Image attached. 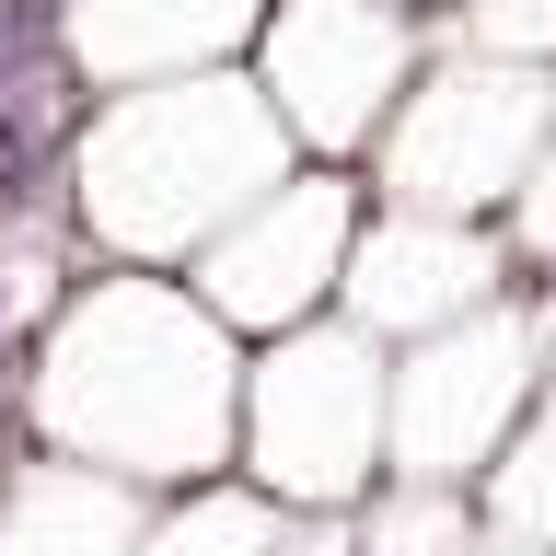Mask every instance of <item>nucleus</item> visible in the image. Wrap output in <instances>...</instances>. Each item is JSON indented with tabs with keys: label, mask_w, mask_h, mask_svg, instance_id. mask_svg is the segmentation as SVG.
I'll return each instance as SVG.
<instances>
[{
	"label": "nucleus",
	"mask_w": 556,
	"mask_h": 556,
	"mask_svg": "<svg viewBox=\"0 0 556 556\" xmlns=\"http://www.w3.org/2000/svg\"><path fill=\"white\" fill-rule=\"evenodd\" d=\"M35 417L59 429L81 464L139 486L220 476V452L243 429V382L220 348V313L163 290V278H104L59 313L47 371H35Z\"/></svg>",
	"instance_id": "obj_1"
},
{
	"label": "nucleus",
	"mask_w": 556,
	"mask_h": 556,
	"mask_svg": "<svg viewBox=\"0 0 556 556\" xmlns=\"http://www.w3.org/2000/svg\"><path fill=\"white\" fill-rule=\"evenodd\" d=\"M302 163L290 116L267 104V81H232V70H174V81H139L104 116H81L70 139V186H81V220H93L116 255H198L232 208H255L278 174Z\"/></svg>",
	"instance_id": "obj_2"
},
{
	"label": "nucleus",
	"mask_w": 556,
	"mask_h": 556,
	"mask_svg": "<svg viewBox=\"0 0 556 556\" xmlns=\"http://www.w3.org/2000/svg\"><path fill=\"white\" fill-rule=\"evenodd\" d=\"M556 128V70L545 59H486V47H429L406 104L371 139V186L406 208H452V220H498L521 198V174Z\"/></svg>",
	"instance_id": "obj_3"
},
{
	"label": "nucleus",
	"mask_w": 556,
	"mask_h": 556,
	"mask_svg": "<svg viewBox=\"0 0 556 556\" xmlns=\"http://www.w3.org/2000/svg\"><path fill=\"white\" fill-rule=\"evenodd\" d=\"M382 394H394V371H382V337L348 313V325H290V337L255 359V382H243V464H255V486L267 498H290V510H359L371 498V476H394L382 464Z\"/></svg>",
	"instance_id": "obj_4"
},
{
	"label": "nucleus",
	"mask_w": 556,
	"mask_h": 556,
	"mask_svg": "<svg viewBox=\"0 0 556 556\" xmlns=\"http://www.w3.org/2000/svg\"><path fill=\"white\" fill-rule=\"evenodd\" d=\"M533 382H545V302H476L429 325L417 359L394 371L382 394V464L394 476H429V486H476L510 429L533 417Z\"/></svg>",
	"instance_id": "obj_5"
},
{
	"label": "nucleus",
	"mask_w": 556,
	"mask_h": 556,
	"mask_svg": "<svg viewBox=\"0 0 556 556\" xmlns=\"http://www.w3.org/2000/svg\"><path fill=\"white\" fill-rule=\"evenodd\" d=\"M429 47L441 35L417 0H278L255 24V81L313 163H359L382 116L406 104V81L429 70Z\"/></svg>",
	"instance_id": "obj_6"
},
{
	"label": "nucleus",
	"mask_w": 556,
	"mask_h": 556,
	"mask_svg": "<svg viewBox=\"0 0 556 556\" xmlns=\"http://www.w3.org/2000/svg\"><path fill=\"white\" fill-rule=\"evenodd\" d=\"M348 243H359V174L348 163H290L255 208H232L198 243V302L220 325L290 337L348 290Z\"/></svg>",
	"instance_id": "obj_7"
},
{
	"label": "nucleus",
	"mask_w": 556,
	"mask_h": 556,
	"mask_svg": "<svg viewBox=\"0 0 556 556\" xmlns=\"http://www.w3.org/2000/svg\"><path fill=\"white\" fill-rule=\"evenodd\" d=\"M510 243L486 232V220H452V208H406L382 198V220L359 208V243H348V290L337 302L371 325V337H429L452 313H476L510 290Z\"/></svg>",
	"instance_id": "obj_8"
},
{
	"label": "nucleus",
	"mask_w": 556,
	"mask_h": 556,
	"mask_svg": "<svg viewBox=\"0 0 556 556\" xmlns=\"http://www.w3.org/2000/svg\"><path fill=\"white\" fill-rule=\"evenodd\" d=\"M278 545H290V521H278L267 498H243V486H208L198 510H174L139 556H278Z\"/></svg>",
	"instance_id": "obj_9"
},
{
	"label": "nucleus",
	"mask_w": 556,
	"mask_h": 556,
	"mask_svg": "<svg viewBox=\"0 0 556 556\" xmlns=\"http://www.w3.org/2000/svg\"><path fill=\"white\" fill-rule=\"evenodd\" d=\"M510 232H521V255H556V128H545V151H533V174L510 198Z\"/></svg>",
	"instance_id": "obj_10"
},
{
	"label": "nucleus",
	"mask_w": 556,
	"mask_h": 556,
	"mask_svg": "<svg viewBox=\"0 0 556 556\" xmlns=\"http://www.w3.org/2000/svg\"><path fill=\"white\" fill-rule=\"evenodd\" d=\"M545 359H556V290H545Z\"/></svg>",
	"instance_id": "obj_11"
},
{
	"label": "nucleus",
	"mask_w": 556,
	"mask_h": 556,
	"mask_svg": "<svg viewBox=\"0 0 556 556\" xmlns=\"http://www.w3.org/2000/svg\"><path fill=\"white\" fill-rule=\"evenodd\" d=\"M417 12H429V24H441V12H452V0H417Z\"/></svg>",
	"instance_id": "obj_12"
}]
</instances>
